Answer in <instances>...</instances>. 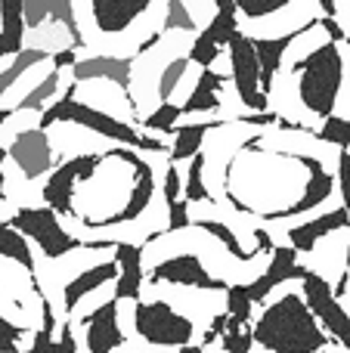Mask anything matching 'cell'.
Instances as JSON below:
<instances>
[{
  "label": "cell",
  "instance_id": "cell-12",
  "mask_svg": "<svg viewBox=\"0 0 350 353\" xmlns=\"http://www.w3.org/2000/svg\"><path fill=\"white\" fill-rule=\"evenodd\" d=\"M6 159H12V165L22 171L25 180H37V176L50 174V168H53V146H50L47 130L28 128L22 134H16L10 140Z\"/></svg>",
  "mask_w": 350,
  "mask_h": 353
},
{
  "label": "cell",
  "instance_id": "cell-3",
  "mask_svg": "<svg viewBox=\"0 0 350 353\" xmlns=\"http://www.w3.org/2000/svg\"><path fill=\"white\" fill-rule=\"evenodd\" d=\"M295 84V97L310 118L335 115L338 93L347 87V43L322 41L313 53L295 59L285 72V84Z\"/></svg>",
  "mask_w": 350,
  "mask_h": 353
},
{
  "label": "cell",
  "instance_id": "cell-9",
  "mask_svg": "<svg viewBox=\"0 0 350 353\" xmlns=\"http://www.w3.org/2000/svg\"><path fill=\"white\" fill-rule=\"evenodd\" d=\"M149 285H177V288H196V292H227L229 282L214 276L202 263V257L192 251H180L165 261H158L146 276Z\"/></svg>",
  "mask_w": 350,
  "mask_h": 353
},
{
  "label": "cell",
  "instance_id": "cell-36",
  "mask_svg": "<svg viewBox=\"0 0 350 353\" xmlns=\"http://www.w3.org/2000/svg\"><path fill=\"white\" fill-rule=\"evenodd\" d=\"M180 192H183V180H180V171H177V165H171V161H167L165 176H161V199H165V205L177 201Z\"/></svg>",
  "mask_w": 350,
  "mask_h": 353
},
{
  "label": "cell",
  "instance_id": "cell-41",
  "mask_svg": "<svg viewBox=\"0 0 350 353\" xmlns=\"http://www.w3.org/2000/svg\"><path fill=\"white\" fill-rule=\"evenodd\" d=\"M347 168H350V152L347 149H338V195L344 199L347 189Z\"/></svg>",
  "mask_w": 350,
  "mask_h": 353
},
{
  "label": "cell",
  "instance_id": "cell-42",
  "mask_svg": "<svg viewBox=\"0 0 350 353\" xmlns=\"http://www.w3.org/2000/svg\"><path fill=\"white\" fill-rule=\"evenodd\" d=\"M320 10L326 19H338V6H335V0H320Z\"/></svg>",
  "mask_w": 350,
  "mask_h": 353
},
{
  "label": "cell",
  "instance_id": "cell-45",
  "mask_svg": "<svg viewBox=\"0 0 350 353\" xmlns=\"http://www.w3.org/2000/svg\"><path fill=\"white\" fill-rule=\"evenodd\" d=\"M177 353H205L202 344H189V347H180Z\"/></svg>",
  "mask_w": 350,
  "mask_h": 353
},
{
  "label": "cell",
  "instance_id": "cell-47",
  "mask_svg": "<svg viewBox=\"0 0 350 353\" xmlns=\"http://www.w3.org/2000/svg\"><path fill=\"white\" fill-rule=\"evenodd\" d=\"M3 165H6V146L0 143V168H3Z\"/></svg>",
  "mask_w": 350,
  "mask_h": 353
},
{
  "label": "cell",
  "instance_id": "cell-26",
  "mask_svg": "<svg viewBox=\"0 0 350 353\" xmlns=\"http://www.w3.org/2000/svg\"><path fill=\"white\" fill-rule=\"evenodd\" d=\"M183 201L186 205H205L211 201V192L205 186V155H192L189 159V171H186V183H183Z\"/></svg>",
  "mask_w": 350,
  "mask_h": 353
},
{
  "label": "cell",
  "instance_id": "cell-2",
  "mask_svg": "<svg viewBox=\"0 0 350 353\" xmlns=\"http://www.w3.org/2000/svg\"><path fill=\"white\" fill-rule=\"evenodd\" d=\"M251 341L267 353H322L329 344H335L295 292L260 310V316L251 323Z\"/></svg>",
  "mask_w": 350,
  "mask_h": 353
},
{
  "label": "cell",
  "instance_id": "cell-16",
  "mask_svg": "<svg viewBox=\"0 0 350 353\" xmlns=\"http://www.w3.org/2000/svg\"><path fill=\"white\" fill-rule=\"evenodd\" d=\"M347 205H338L335 211L329 214H320V217L307 220V223H298L289 230V248L295 251V254H310V251H316V245L322 242L326 236H332V232H347Z\"/></svg>",
  "mask_w": 350,
  "mask_h": 353
},
{
  "label": "cell",
  "instance_id": "cell-28",
  "mask_svg": "<svg viewBox=\"0 0 350 353\" xmlns=\"http://www.w3.org/2000/svg\"><path fill=\"white\" fill-rule=\"evenodd\" d=\"M43 59H50L43 50H22V53L16 56V65H10L6 72H0V99H3L6 90H12V87H16V81L22 78L28 68H34L37 62H43Z\"/></svg>",
  "mask_w": 350,
  "mask_h": 353
},
{
  "label": "cell",
  "instance_id": "cell-33",
  "mask_svg": "<svg viewBox=\"0 0 350 353\" xmlns=\"http://www.w3.org/2000/svg\"><path fill=\"white\" fill-rule=\"evenodd\" d=\"M217 56H220V47H217V43H211L205 34H198L196 41H192V47H189V53H186V59H189V65L211 68Z\"/></svg>",
  "mask_w": 350,
  "mask_h": 353
},
{
  "label": "cell",
  "instance_id": "cell-27",
  "mask_svg": "<svg viewBox=\"0 0 350 353\" xmlns=\"http://www.w3.org/2000/svg\"><path fill=\"white\" fill-rule=\"evenodd\" d=\"M186 72H189V59H186V56H174V59L167 62L165 72L158 74V84H155L158 103H171V97L180 90V81L186 78Z\"/></svg>",
  "mask_w": 350,
  "mask_h": 353
},
{
  "label": "cell",
  "instance_id": "cell-7",
  "mask_svg": "<svg viewBox=\"0 0 350 353\" xmlns=\"http://www.w3.org/2000/svg\"><path fill=\"white\" fill-rule=\"evenodd\" d=\"M167 0H87V10L78 12V34L81 25H90V31L105 41V37H121L136 31L143 19H152V10Z\"/></svg>",
  "mask_w": 350,
  "mask_h": 353
},
{
  "label": "cell",
  "instance_id": "cell-31",
  "mask_svg": "<svg viewBox=\"0 0 350 353\" xmlns=\"http://www.w3.org/2000/svg\"><path fill=\"white\" fill-rule=\"evenodd\" d=\"M233 3L245 22H260V19L276 16L279 10H285L291 0H233Z\"/></svg>",
  "mask_w": 350,
  "mask_h": 353
},
{
  "label": "cell",
  "instance_id": "cell-40",
  "mask_svg": "<svg viewBox=\"0 0 350 353\" xmlns=\"http://www.w3.org/2000/svg\"><path fill=\"white\" fill-rule=\"evenodd\" d=\"M316 25H320V31H326V37L332 43H347V28H341L338 19H322Z\"/></svg>",
  "mask_w": 350,
  "mask_h": 353
},
{
  "label": "cell",
  "instance_id": "cell-44",
  "mask_svg": "<svg viewBox=\"0 0 350 353\" xmlns=\"http://www.w3.org/2000/svg\"><path fill=\"white\" fill-rule=\"evenodd\" d=\"M3 199H6V171L0 168V205H3Z\"/></svg>",
  "mask_w": 350,
  "mask_h": 353
},
{
  "label": "cell",
  "instance_id": "cell-15",
  "mask_svg": "<svg viewBox=\"0 0 350 353\" xmlns=\"http://www.w3.org/2000/svg\"><path fill=\"white\" fill-rule=\"evenodd\" d=\"M112 254L118 263V279L112 301H140L146 285V267H143V245L136 242H112Z\"/></svg>",
  "mask_w": 350,
  "mask_h": 353
},
{
  "label": "cell",
  "instance_id": "cell-19",
  "mask_svg": "<svg viewBox=\"0 0 350 353\" xmlns=\"http://www.w3.org/2000/svg\"><path fill=\"white\" fill-rule=\"evenodd\" d=\"M291 37L295 34H279V37H251L254 56H258V90L270 97L276 90V78L282 72L285 53L291 50Z\"/></svg>",
  "mask_w": 350,
  "mask_h": 353
},
{
  "label": "cell",
  "instance_id": "cell-13",
  "mask_svg": "<svg viewBox=\"0 0 350 353\" xmlns=\"http://www.w3.org/2000/svg\"><path fill=\"white\" fill-rule=\"evenodd\" d=\"M270 263L267 270H260V276H254L251 282H245V294L251 304H264V298H270L273 288H279L282 282H298L304 273V267L298 263V254L289 245H273Z\"/></svg>",
  "mask_w": 350,
  "mask_h": 353
},
{
  "label": "cell",
  "instance_id": "cell-24",
  "mask_svg": "<svg viewBox=\"0 0 350 353\" xmlns=\"http://www.w3.org/2000/svg\"><path fill=\"white\" fill-rule=\"evenodd\" d=\"M0 257H3V261L19 263L31 279L37 276V261H34V251H31L28 239L19 236V232L12 230V226H6V223H0Z\"/></svg>",
  "mask_w": 350,
  "mask_h": 353
},
{
  "label": "cell",
  "instance_id": "cell-29",
  "mask_svg": "<svg viewBox=\"0 0 350 353\" xmlns=\"http://www.w3.org/2000/svg\"><path fill=\"white\" fill-rule=\"evenodd\" d=\"M180 118H183V112H180L177 103H158L155 112H149L146 118H140V128L155 130V134H171V130L177 128Z\"/></svg>",
  "mask_w": 350,
  "mask_h": 353
},
{
  "label": "cell",
  "instance_id": "cell-5",
  "mask_svg": "<svg viewBox=\"0 0 350 353\" xmlns=\"http://www.w3.org/2000/svg\"><path fill=\"white\" fill-rule=\"evenodd\" d=\"M6 226H12L19 236H25L28 242H34L47 261H62L65 254L84 248V242H81L78 236H72V232L59 223V217H56L47 205L19 208V211L10 214Z\"/></svg>",
  "mask_w": 350,
  "mask_h": 353
},
{
  "label": "cell",
  "instance_id": "cell-10",
  "mask_svg": "<svg viewBox=\"0 0 350 353\" xmlns=\"http://www.w3.org/2000/svg\"><path fill=\"white\" fill-rule=\"evenodd\" d=\"M99 159H103V152H81V155H74V159L62 161V165L47 176V183H43V189H41V199L56 217H72L74 186L84 183L87 176L96 171Z\"/></svg>",
  "mask_w": 350,
  "mask_h": 353
},
{
  "label": "cell",
  "instance_id": "cell-6",
  "mask_svg": "<svg viewBox=\"0 0 350 353\" xmlns=\"http://www.w3.org/2000/svg\"><path fill=\"white\" fill-rule=\"evenodd\" d=\"M134 329L152 347H189L196 338V323L186 313L174 310L167 301H136Z\"/></svg>",
  "mask_w": 350,
  "mask_h": 353
},
{
  "label": "cell",
  "instance_id": "cell-46",
  "mask_svg": "<svg viewBox=\"0 0 350 353\" xmlns=\"http://www.w3.org/2000/svg\"><path fill=\"white\" fill-rule=\"evenodd\" d=\"M10 115H12V112H6V109H0V128H3V124H6V121H10Z\"/></svg>",
  "mask_w": 350,
  "mask_h": 353
},
{
  "label": "cell",
  "instance_id": "cell-25",
  "mask_svg": "<svg viewBox=\"0 0 350 353\" xmlns=\"http://www.w3.org/2000/svg\"><path fill=\"white\" fill-rule=\"evenodd\" d=\"M19 353H78V341H74L72 323H65V319H62L59 341H53V332L37 329L34 332V344H31L28 350H19Z\"/></svg>",
  "mask_w": 350,
  "mask_h": 353
},
{
  "label": "cell",
  "instance_id": "cell-39",
  "mask_svg": "<svg viewBox=\"0 0 350 353\" xmlns=\"http://www.w3.org/2000/svg\"><path fill=\"white\" fill-rule=\"evenodd\" d=\"M74 62H78V50L74 47H62V50H56V53L50 56V65H53L56 72H65V68H72Z\"/></svg>",
  "mask_w": 350,
  "mask_h": 353
},
{
  "label": "cell",
  "instance_id": "cell-17",
  "mask_svg": "<svg viewBox=\"0 0 350 353\" xmlns=\"http://www.w3.org/2000/svg\"><path fill=\"white\" fill-rule=\"evenodd\" d=\"M115 279H118L115 261H99V263H93V267L81 270L74 279H68L65 285H62V319L72 316L74 307H78L90 292H99L103 285H109V282H115Z\"/></svg>",
  "mask_w": 350,
  "mask_h": 353
},
{
  "label": "cell",
  "instance_id": "cell-4",
  "mask_svg": "<svg viewBox=\"0 0 350 353\" xmlns=\"http://www.w3.org/2000/svg\"><path fill=\"white\" fill-rule=\"evenodd\" d=\"M78 124V128L90 130V134L103 137V140H112L124 149H140V152H155L161 155L165 152V140H155V137H146L134 128V124L121 121L118 115H109L103 109H93V105L81 103L74 97H59L56 103H50L47 109L41 112L37 118V128L41 130H50L53 124Z\"/></svg>",
  "mask_w": 350,
  "mask_h": 353
},
{
  "label": "cell",
  "instance_id": "cell-14",
  "mask_svg": "<svg viewBox=\"0 0 350 353\" xmlns=\"http://www.w3.org/2000/svg\"><path fill=\"white\" fill-rule=\"evenodd\" d=\"M84 344L87 353H115L124 347V332L118 323V301H105L84 316Z\"/></svg>",
  "mask_w": 350,
  "mask_h": 353
},
{
  "label": "cell",
  "instance_id": "cell-37",
  "mask_svg": "<svg viewBox=\"0 0 350 353\" xmlns=\"http://www.w3.org/2000/svg\"><path fill=\"white\" fill-rule=\"evenodd\" d=\"M251 325L239 332H223V353H251Z\"/></svg>",
  "mask_w": 350,
  "mask_h": 353
},
{
  "label": "cell",
  "instance_id": "cell-30",
  "mask_svg": "<svg viewBox=\"0 0 350 353\" xmlns=\"http://www.w3.org/2000/svg\"><path fill=\"white\" fill-rule=\"evenodd\" d=\"M313 140L326 143V146H335V149H347V143H350V124H347V118H341V115L322 118V128L313 130Z\"/></svg>",
  "mask_w": 350,
  "mask_h": 353
},
{
  "label": "cell",
  "instance_id": "cell-11",
  "mask_svg": "<svg viewBox=\"0 0 350 353\" xmlns=\"http://www.w3.org/2000/svg\"><path fill=\"white\" fill-rule=\"evenodd\" d=\"M229 50V78L239 93V103L251 112H270V97L258 90V56H254L251 37H245V31L233 34L227 41Z\"/></svg>",
  "mask_w": 350,
  "mask_h": 353
},
{
  "label": "cell",
  "instance_id": "cell-32",
  "mask_svg": "<svg viewBox=\"0 0 350 353\" xmlns=\"http://www.w3.org/2000/svg\"><path fill=\"white\" fill-rule=\"evenodd\" d=\"M239 16H223V12H217V16L208 19V25L202 28V34L208 37L211 43H217V47H227V41L233 34H239Z\"/></svg>",
  "mask_w": 350,
  "mask_h": 353
},
{
  "label": "cell",
  "instance_id": "cell-18",
  "mask_svg": "<svg viewBox=\"0 0 350 353\" xmlns=\"http://www.w3.org/2000/svg\"><path fill=\"white\" fill-rule=\"evenodd\" d=\"M130 72H134V59H115V56H90V59H78L72 65L74 84L105 81V84H118V90L124 93L130 90Z\"/></svg>",
  "mask_w": 350,
  "mask_h": 353
},
{
  "label": "cell",
  "instance_id": "cell-23",
  "mask_svg": "<svg viewBox=\"0 0 350 353\" xmlns=\"http://www.w3.org/2000/svg\"><path fill=\"white\" fill-rule=\"evenodd\" d=\"M25 43V19L22 0H0V59L19 56Z\"/></svg>",
  "mask_w": 350,
  "mask_h": 353
},
{
  "label": "cell",
  "instance_id": "cell-1",
  "mask_svg": "<svg viewBox=\"0 0 350 353\" xmlns=\"http://www.w3.org/2000/svg\"><path fill=\"white\" fill-rule=\"evenodd\" d=\"M155 199V171L140 152L115 146L103 152L96 171L72 192V217L87 230L127 226L149 211Z\"/></svg>",
  "mask_w": 350,
  "mask_h": 353
},
{
  "label": "cell",
  "instance_id": "cell-35",
  "mask_svg": "<svg viewBox=\"0 0 350 353\" xmlns=\"http://www.w3.org/2000/svg\"><path fill=\"white\" fill-rule=\"evenodd\" d=\"M165 208H167V232H180V230H189L192 217H189V205H186L183 199L171 201V205H165Z\"/></svg>",
  "mask_w": 350,
  "mask_h": 353
},
{
  "label": "cell",
  "instance_id": "cell-43",
  "mask_svg": "<svg viewBox=\"0 0 350 353\" xmlns=\"http://www.w3.org/2000/svg\"><path fill=\"white\" fill-rule=\"evenodd\" d=\"M217 12H223V16H236V3L233 0H214Z\"/></svg>",
  "mask_w": 350,
  "mask_h": 353
},
{
  "label": "cell",
  "instance_id": "cell-8",
  "mask_svg": "<svg viewBox=\"0 0 350 353\" xmlns=\"http://www.w3.org/2000/svg\"><path fill=\"white\" fill-rule=\"evenodd\" d=\"M298 282H301L304 304H307V310L313 313V319L320 323V329L326 332L335 344H341V350H347V344H350V316H347L344 307L335 301L332 282H329L322 273L310 270V267H304V273H301Z\"/></svg>",
  "mask_w": 350,
  "mask_h": 353
},
{
  "label": "cell",
  "instance_id": "cell-21",
  "mask_svg": "<svg viewBox=\"0 0 350 353\" xmlns=\"http://www.w3.org/2000/svg\"><path fill=\"white\" fill-rule=\"evenodd\" d=\"M220 90H223V74H217L214 68H202L192 93H186V99L180 103V112L183 115H202V112L223 109Z\"/></svg>",
  "mask_w": 350,
  "mask_h": 353
},
{
  "label": "cell",
  "instance_id": "cell-34",
  "mask_svg": "<svg viewBox=\"0 0 350 353\" xmlns=\"http://www.w3.org/2000/svg\"><path fill=\"white\" fill-rule=\"evenodd\" d=\"M22 325H16L12 319H6L0 313V353H19V341H22Z\"/></svg>",
  "mask_w": 350,
  "mask_h": 353
},
{
  "label": "cell",
  "instance_id": "cell-22",
  "mask_svg": "<svg viewBox=\"0 0 350 353\" xmlns=\"http://www.w3.org/2000/svg\"><path fill=\"white\" fill-rule=\"evenodd\" d=\"M220 124L223 121H198V124H180V128H174L171 130L174 146H171V152H167V161H171V165H183L192 155H198L205 146V137L214 128H220Z\"/></svg>",
  "mask_w": 350,
  "mask_h": 353
},
{
  "label": "cell",
  "instance_id": "cell-38",
  "mask_svg": "<svg viewBox=\"0 0 350 353\" xmlns=\"http://www.w3.org/2000/svg\"><path fill=\"white\" fill-rule=\"evenodd\" d=\"M223 329H227V313H214L211 323H208V329H205V335H202V347H211L214 338L223 335Z\"/></svg>",
  "mask_w": 350,
  "mask_h": 353
},
{
  "label": "cell",
  "instance_id": "cell-20",
  "mask_svg": "<svg viewBox=\"0 0 350 353\" xmlns=\"http://www.w3.org/2000/svg\"><path fill=\"white\" fill-rule=\"evenodd\" d=\"M50 16H53V22H68L74 50H78L81 47V34H78V25H74V16H72V0H22L25 31L41 28Z\"/></svg>",
  "mask_w": 350,
  "mask_h": 353
}]
</instances>
